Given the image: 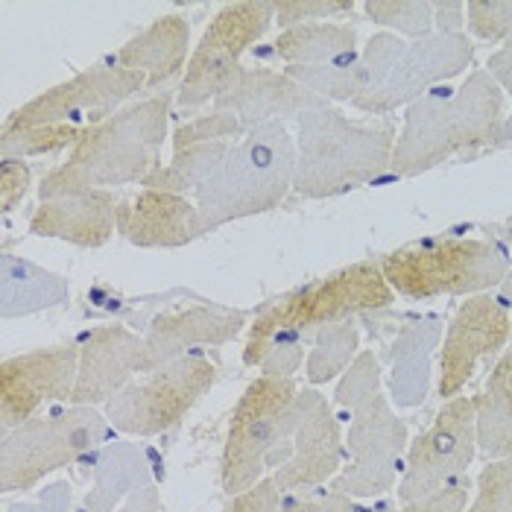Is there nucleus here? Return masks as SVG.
I'll list each match as a JSON object with an SVG mask.
<instances>
[{"mask_svg": "<svg viewBox=\"0 0 512 512\" xmlns=\"http://www.w3.org/2000/svg\"><path fill=\"white\" fill-rule=\"evenodd\" d=\"M170 109L173 94L158 91L85 129L68 161L56 164L39 182V202L144 182L158 167Z\"/></svg>", "mask_w": 512, "mask_h": 512, "instance_id": "1", "label": "nucleus"}, {"mask_svg": "<svg viewBox=\"0 0 512 512\" xmlns=\"http://www.w3.org/2000/svg\"><path fill=\"white\" fill-rule=\"evenodd\" d=\"M504 123V91L483 68L472 71L454 91L434 88L407 106L395 138L390 173L413 179L448 158L472 150H492Z\"/></svg>", "mask_w": 512, "mask_h": 512, "instance_id": "2", "label": "nucleus"}, {"mask_svg": "<svg viewBox=\"0 0 512 512\" xmlns=\"http://www.w3.org/2000/svg\"><path fill=\"white\" fill-rule=\"evenodd\" d=\"M393 123H357L316 100L296 118V182L302 199H334L381 179L395 150Z\"/></svg>", "mask_w": 512, "mask_h": 512, "instance_id": "3", "label": "nucleus"}, {"mask_svg": "<svg viewBox=\"0 0 512 512\" xmlns=\"http://www.w3.org/2000/svg\"><path fill=\"white\" fill-rule=\"evenodd\" d=\"M296 161V138L284 120L246 132L194 197L205 229L217 232L278 208L293 191Z\"/></svg>", "mask_w": 512, "mask_h": 512, "instance_id": "4", "label": "nucleus"}, {"mask_svg": "<svg viewBox=\"0 0 512 512\" xmlns=\"http://www.w3.org/2000/svg\"><path fill=\"white\" fill-rule=\"evenodd\" d=\"M393 293L425 302L436 296H477L492 293L510 273L504 249L492 240L445 237L422 240L390 252L381 261Z\"/></svg>", "mask_w": 512, "mask_h": 512, "instance_id": "5", "label": "nucleus"}, {"mask_svg": "<svg viewBox=\"0 0 512 512\" xmlns=\"http://www.w3.org/2000/svg\"><path fill=\"white\" fill-rule=\"evenodd\" d=\"M109 419L97 407H68L36 416L3 434L0 492H30L44 477L71 466L109 436Z\"/></svg>", "mask_w": 512, "mask_h": 512, "instance_id": "6", "label": "nucleus"}, {"mask_svg": "<svg viewBox=\"0 0 512 512\" xmlns=\"http://www.w3.org/2000/svg\"><path fill=\"white\" fill-rule=\"evenodd\" d=\"M346 439L331 401L316 387L299 390L284 410L270 454L273 480L284 492L314 489L334 480L343 469Z\"/></svg>", "mask_w": 512, "mask_h": 512, "instance_id": "7", "label": "nucleus"}, {"mask_svg": "<svg viewBox=\"0 0 512 512\" xmlns=\"http://www.w3.org/2000/svg\"><path fill=\"white\" fill-rule=\"evenodd\" d=\"M273 24H276V3L243 0V3L220 6L188 59V68L176 91V103L182 109H199L214 103L243 68L240 65L243 53L255 41L264 39Z\"/></svg>", "mask_w": 512, "mask_h": 512, "instance_id": "8", "label": "nucleus"}, {"mask_svg": "<svg viewBox=\"0 0 512 512\" xmlns=\"http://www.w3.org/2000/svg\"><path fill=\"white\" fill-rule=\"evenodd\" d=\"M217 381V366L202 355L179 357L144 381H132L109 404V425L126 436H156L176 428Z\"/></svg>", "mask_w": 512, "mask_h": 512, "instance_id": "9", "label": "nucleus"}, {"mask_svg": "<svg viewBox=\"0 0 512 512\" xmlns=\"http://www.w3.org/2000/svg\"><path fill=\"white\" fill-rule=\"evenodd\" d=\"M393 302L395 293L390 281L384 278L381 261H357L281 296L264 314L308 340L325 325L346 322L355 316L381 314L393 308Z\"/></svg>", "mask_w": 512, "mask_h": 512, "instance_id": "10", "label": "nucleus"}, {"mask_svg": "<svg viewBox=\"0 0 512 512\" xmlns=\"http://www.w3.org/2000/svg\"><path fill=\"white\" fill-rule=\"evenodd\" d=\"M293 378H255L235 404L220 457V483L229 498L252 489L270 472V454L284 410L296 398Z\"/></svg>", "mask_w": 512, "mask_h": 512, "instance_id": "11", "label": "nucleus"}, {"mask_svg": "<svg viewBox=\"0 0 512 512\" xmlns=\"http://www.w3.org/2000/svg\"><path fill=\"white\" fill-rule=\"evenodd\" d=\"M144 88H147L144 74L126 71L120 65H94L59 85H50L47 91H41L15 112H9V118L3 120V132L36 129V126L91 129L100 120L120 112L123 103Z\"/></svg>", "mask_w": 512, "mask_h": 512, "instance_id": "12", "label": "nucleus"}, {"mask_svg": "<svg viewBox=\"0 0 512 512\" xmlns=\"http://www.w3.org/2000/svg\"><path fill=\"white\" fill-rule=\"evenodd\" d=\"M346 448L352 463L331 480V489L349 495L352 501H372L395 489L404 472L410 434L387 395L378 393L352 416Z\"/></svg>", "mask_w": 512, "mask_h": 512, "instance_id": "13", "label": "nucleus"}, {"mask_svg": "<svg viewBox=\"0 0 512 512\" xmlns=\"http://www.w3.org/2000/svg\"><path fill=\"white\" fill-rule=\"evenodd\" d=\"M510 343V311L495 293L469 296L445 328L439 352V384L445 401L457 398L474 378L477 366L501 355Z\"/></svg>", "mask_w": 512, "mask_h": 512, "instance_id": "14", "label": "nucleus"}, {"mask_svg": "<svg viewBox=\"0 0 512 512\" xmlns=\"http://www.w3.org/2000/svg\"><path fill=\"white\" fill-rule=\"evenodd\" d=\"M474 50L477 44L466 33H431L428 39L407 41L387 82L372 97L357 100L355 109L366 115H390L401 106H413L416 100L431 94L434 85L466 74V68L474 62Z\"/></svg>", "mask_w": 512, "mask_h": 512, "instance_id": "15", "label": "nucleus"}, {"mask_svg": "<svg viewBox=\"0 0 512 512\" xmlns=\"http://www.w3.org/2000/svg\"><path fill=\"white\" fill-rule=\"evenodd\" d=\"M79 346L62 343L6 357L0 363V428L15 431L36 419L39 407L71 401L77 387Z\"/></svg>", "mask_w": 512, "mask_h": 512, "instance_id": "16", "label": "nucleus"}, {"mask_svg": "<svg viewBox=\"0 0 512 512\" xmlns=\"http://www.w3.org/2000/svg\"><path fill=\"white\" fill-rule=\"evenodd\" d=\"M474 457H477L474 404L472 398L457 395L442 404L434 425L410 442L404 472L395 489H419L469 474Z\"/></svg>", "mask_w": 512, "mask_h": 512, "instance_id": "17", "label": "nucleus"}, {"mask_svg": "<svg viewBox=\"0 0 512 512\" xmlns=\"http://www.w3.org/2000/svg\"><path fill=\"white\" fill-rule=\"evenodd\" d=\"M144 363V337L126 325H100L79 337L74 407H100L132 384Z\"/></svg>", "mask_w": 512, "mask_h": 512, "instance_id": "18", "label": "nucleus"}, {"mask_svg": "<svg viewBox=\"0 0 512 512\" xmlns=\"http://www.w3.org/2000/svg\"><path fill=\"white\" fill-rule=\"evenodd\" d=\"M246 325V311L220 305H194L182 311L158 314L144 334V363L141 372L150 375L161 366L191 357L197 346H226Z\"/></svg>", "mask_w": 512, "mask_h": 512, "instance_id": "19", "label": "nucleus"}, {"mask_svg": "<svg viewBox=\"0 0 512 512\" xmlns=\"http://www.w3.org/2000/svg\"><path fill=\"white\" fill-rule=\"evenodd\" d=\"M118 235L138 249H182L208 235L197 202L164 191H138L118 199Z\"/></svg>", "mask_w": 512, "mask_h": 512, "instance_id": "20", "label": "nucleus"}, {"mask_svg": "<svg viewBox=\"0 0 512 512\" xmlns=\"http://www.w3.org/2000/svg\"><path fill=\"white\" fill-rule=\"evenodd\" d=\"M316 100L311 91H305L296 79L273 68H240L229 88L211 103L214 112L235 115L243 132H252L258 126L276 123L284 118H299Z\"/></svg>", "mask_w": 512, "mask_h": 512, "instance_id": "21", "label": "nucleus"}, {"mask_svg": "<svg viewBox=\"0 0 512 512\" xmlns=\"http://www.w3.org/2000/svg\"><path fill=\"white\" fill-rule=\"evenodd\" d=\"M118 199L112 191H82L39 202L27 229L33 237L65 240L79 249H100L118 232Z\"/></svg>", "mask_w": 512, "mask_h": 512, "instance_id": "22", "label": "nucleus"}, {"mask_svg": "<svg viewBox=\"0 0 512 512\" xmlns=\"http://www.w3.org/2000/svg\"><path fill=\"white\" fill-rule=\"evenodd\" d=\"M191 21L182 12H167L150 21L138 36L115 53V65L144 74L147 88H161L170 79L185 74L191 59Z\"/></svg>", "mask_w": 512, "mask_h": 512, "instance_id": "23", "label": "nucleus"}, {"mask_svg": "<svg viewBox=\"0 0 512 512\" xmlns=\"http://www.w3.org/2000/svg\"><path fill=\"white\" fill-rule=\"evenodd\" d=\"M439 340H442V319L436 316H416L398 328L390 355H387L390 360L387 384H390V401L395 407L413 410L428 398Z\"/></svg>", "mask_w": 512, "mask_h": 512, "instance_id": "24", "label": "nucleus"}, {"mask_svg": "<svg viewBox=\"0 0 512 512\" xmlns=\"http://www.w3.org/2000/svg\"><path fill=\"white\" fill-rule=\"evenodd\" d=\"M71 299V281L62 273H53L36 261L9 252L3 243L0 252V316L18 319L41 311L62 308Z\"/></svg>", "mask_w": 512, "mask_h": 512, "instance_id": "25", "label": "nucleus"}, {"mask_svg": "<svg viewBox=\"0 0 512 512\" xmlns=\"http://www.w3.org/2000/svg\"><path fill=\"white\" fill-rule=\"evenodd\" d=\"M153 483V469L138 442L118 439L97 451L94 483L85 492V512H118L135 492Z\"/></svg>", "mask_w": 512, "mask_h": 512, "instance_id": "26", "label": "nucleus"}, {"mask_svg": "<svg viewBox=\"0 0 512 512\" xmlns=\"http://www.w3.org/2000/svg\"><path fill=\"white\" fill-rule=\"evenodd\" d=\"M472 404L477 451L486 460L512 457V349L498 357Z\"/></svg>", "mask_w": 512, "mask_h": 512, "instance_id": "27", "label": "nucleus"}, {"mask_svg": "<svg viewBox=\"0 0 512 512\" xmlns=\"http://www.w3.org/2000/svg\"><path fill=\"white\" fill-rule=\"evenodd\" d=\"M273 50L287 65H328L357 53V30L352 24L337 21L299 24L284 30Z\"/></svg>", "mask_w": 512, "mask_h": 512, "instance_id": "28", "label": "nucleus"}, {"mask_svg": "<svg viewBox=\"0 0 512 512\" xmlns=\"http://www.w3.org/2000/svg\"><path fill=\"white\" fill-rule=\"evenodd\" d=\"M302 360H308L302 334L273 322L264 311L255 316L243 346L246 366L261 369V375L267 378H293L302 369Z\"/></svg>", "mask_w": 512, "mask_h": 512, "instance_id": "29", "label": "nucleus"}, {"mask_svg": "<svg viewBox=\"0 0 512 512\" xmlns=\"http://www.w3.org/2000/svg\"><path fill=\"white\" fill-rule=\"evenodd\" d=\"M232 141H214V144H194L173 150L170 164H158L156 170L141 182L150 191L179 194V197H197V191L214 176V170L229 156Z\"/></svg>", "mask_w": 512, "mask_h": 512, "instance_id": "30", "label": "nucleus"}, {"mask_svg": "<svg viewBox=\"0 0 512 512\" xmlns=\"http://www.w3.org/2000/svg\"><path fill=\"white\" fill-rule=\"evenodd\" d=\"M360 355V331L355 319L325 325L314 334V346L305 360V378L311 387L337 381Z\"/></svg>", "mask_w": 512, "mask_h": 512, "instance_id": "31", "label": "nucleus"}, {"mask_svg": "<svg viewBox=\"0 0 512 512\" xmlns=\"http://www.w3.org/2000/svg\"><path fill=\"white\" fill-rule=\"evenodd\" d=\"M363 12L372 24L395 30V36L401 33L416 41L436 33V3L431 0H369L363 3Z\"/></svg>", "mask_w": 512, "mask_h": 512, "instance_id": "32", "label": "nucleus"}, {"mask_svg": "<svg viewBox=\"0 0 512 512\" xmlns=\"http://www.w3.org/2000/svg\"><path fill=\"white\" fill-rule=\"evenodd\" d=\"M395 495L404 512H466L472 504V477L460 474L419 489H398Z\"/></svg>", "mask_w": 512, "mask_h": 512, "instance_id": "33", "label": "nucleus"}, {"mask_svg": "<svg viewBox=\"0 0 512 512\" xmlns=\"http://www.w3.org/2000/svg\"><path fill=\"white\" fill-rule=\"evenodd\" d=\"M85 129L77 126H36V129H15L0 132V156L3 158H33L53 156L59 150L74 147Z\"/></svg>", "mask_w": 512, "mask_h": 512, "instance_id": "34", "label": "nucleus"}, {"mask_svg": "<svg viewBox=\"0 0 512 512\" xmlns=\"http://www.w3.org/2000/svg\"><path fill=\"white\" fill-rule=\"evenodd\" d=\"M378 393H381V363L372 352H360L355 357V363L340 375L334 404L355 416L357 410L363 404H369Z\"/></svg>", "mask_w": 512, "mask_h": 512, "instance_id": "35", "label": "nucleus"}, {"mask_svg": "<svg viewBox=\"0 0 512 512\" xmlns=\"http://www.w3.org/2000/svg\"><path fill=\"white\" fill-rule=\"evenodd\" d=\"M466 512H512V457L486 460Z\"/></svg>", "mask_w": 512, "mask_h": 512, "instance_id": "36", "label": "nucleus"}, {"mask_svg": "<svg viewBox=\"0 0 512 512\" xmlns=\"http://www.w3.org/2000/svg\"><path fill=\"white\" fill-rule=\"evenodd\" d=\"M404 47H407V41H401L395 33H387V30L375 33L372 39L366 41V47L360 50V68H363V77H366V94L363 97H372L387 82L398 56L404 53ZM363 97H357V100H363Z\"/></svg>", "mask_w": 512, "mask_h": 512, "instance_id": "37", "label": "nucleus"}, {"mask_svg": "<svg viewBox=\"0 0 512 512\" xmlns=\"http://www.w3.org/2000/svg\"><path fill=\"white\" fill-rule=\"evenodd\" d=\"M466 18L474 39L495 44L512 41V0H472L466 3Z\"/></svg>", "mask_w": 512, "mask_h": 512, "instance_id": "38", "label": "nucleus"}, {"mask_svg": "<svg viewBox=\"0 0 512 512\" xmlns=\"http://www.w3.org/2000/svg\"><path fill=\"white\" fill-rule=\"evenodd\" d=\"M237 135H246L243 126L237 123L235 115L229 112H208V115H199V118L182 123L176 132H173V150H182V147H194V144H214V141H229Z\"/></svg>", "mask_w": 512, "mask_h": 512, "instance_id": "39", "label": "nucleus"}, {"mask_svg": "<svg viewBox=\"0 0 512 512\" xmlns=\"http://www.w3.org/2000/svg\"><path fill=\"white\" fill-rule=\"evenodd\" d=\"M357 6L352 0H284L276 3V21L290 30L299 24H322L331 18H343L352 15Z\"/></svg>", "mask_w": 512, "mask_h": 512, "instance_id": "40", "label": "nucleus"}, {"mask_svg": "<svg viewBox=\"0 0 512 512\" xmlns=\"http://www.w3.org/2000/svg\"><path fill=\"white\" fill-rule=\"evenodd\" d=\"M30 185H33V170L27 158H3L0 161V211L12 214L30 194Z\"/></svg>", "mask_w": 512, "mask_h": 512, "instance_id": "41", "label": "nucleus"}, {"mask_svg": "<svg viewBox=\"0 0 512 512\" xmlns=\"http://www.w3.org/2000/svg\"><path fill=\"white\" fill-rule=\"evenodd\" d=\"M6 512H74V489L65 480L44 486L33 501H6Z\"/></svg>", "mask_w": 512, "mask_h": 512, "instance_id": "42", "label": "nucleus"}, {"mask_svg": "<svg viewBox=\"0 0 512 512\" xmlns=\"http://www.w3.org/2000/svg\"><path fill=\"white\" fill-rule=\"evenodd\" d=\"M278 507H281V489H278L273 477H264L252 489L229 498L223 512H278Z\"/></svg>", "mask_w": 512, "mask_h": 512, "instance_id": "43", "label": "nucleus"}, {"mask_svg": "<svg viewBox=\"0 0 512 512\" xmlns=\"http://www.w3.org/2000/svg\"><path fill=\"white\" fill-rule=\"evenodd\" d=\"M352 507V498L337 492V489H328L322 495H302V498H287L278 512H349Z\"/></svg>", "mask_w": 512, "mask_h": 512, "instance_id": "44", "label": "nucleus"}, {"mask_svg": "<svg viewBox=\"0 0 512 512\" xmlns=\"http://www.w3.org/2000/svg\"><path fill=\"white\" fill-rule=\"evenodd\" d=\"M434 27L436 33H445V36L463 33V27H466V3L463 0H439L436 3Z\"/></svg>", "mask_w": 512, "mask_h": 512, "instance_id": "45", "label": "nucleus"}, {"mask_svg": "<svg viewBox=\"0 0 512 512\" xmlns=\"http://www.w3.org/2000/svg\"><path fill=\"white\" fill-rule=\"evenodd\" d=\"M483 71L501 85V91H510L512 94V41L501 44V47L486 59V68H483Z\"/></svg>", "mask_w": 512, "mask_h": 512, "instance_id": "46", "label": "nucleus"}, {"mask_svg": "<svg viewBox=\"0 0 512 512\" xmlns=\"http://www.w3.org/2000/svg\"><path fill=\"white\" fill-rule=\"evenodd\" d=\"M118 512H161V492H158L156 483H150L141 492H135Z\"/></svg>", "mask_w": 512, "mask_h": 512, "instance_id": "47", "label": "nucleus"}, {"mask_svg": "<svg viewBox=\"0 0 512 512\" xmlns=\"http://www.w3.org/2000/svg\"><path fill=\"white\" fill-rule=\"evenodd\" d=\"M492 150H512V115L504 118V123H501V132H498Z\"/></svg>", "mask_w": 512, "mask_h": 512, "instance_id": "48", "label": "nucleus"}, {"mask_svg": "<svg viewBox=\"0 0 512 512\" xmlns=\"http://www.w3.org/2000/svg\"><path fill=\"white\" fill-rule=\"evenodd\" d=\"M498 290H501V299L507 302V299H512V270L504 276V281L498 284Z\"/></svg>", "mask_w": 512, "mask_h": 512, "instance_id": "49", "label": "nucleus"}, {"mask_svg": "<svg viewBox=\"0 0 512 512\" xmlns=\"http://www.w3.org/2000/svg\"><path fill=\"white\" fill-rule=\"evenodd\" d=\"M372 512H404L398 504H378Z\"/></svg>", "mask_w": 512, "mask_h": 512, "instance_id": "50", "label": "nucleus"}, {"mask_svg": "<svg viewBox=\"0 0 512 512\" xmlns=\"http://www.w3.org/2000/svg\"><path fill=\"white\" fill-rule=\"evenodd\" d=\"M349 512H372V510H366V507H360V504H355V501H352V507H349Z\"/></svg>", "mask_w": 512, "mask_h": 512, "instance_id": "51", "label": "nucleus"}, {"mask_svg": "<svg viewBox=\"0 0 512 512\" xmlns=\"http://www.w3.org/2000/svg\"><path fill=\"white\" fill-rule=\"evenodd\" d=\"M510 343H512V314H510Z\"/></svg>", "mask_w": 512, "mask_h": 512, "instance_id": "52", "label": "nucleus"}, {"mask_svg": "<svg viewBox=\"0 0 512 512\" xmlns=\"http://www.w3.org/2000/svg\"><path fill=\"white\" fill-rule=\"evenodd\" d=\"M510 246H512V243H510Z\"/></svg>", "mask_w": 512, "mask_h": 512, "instance_id": "53", "label": "nucleus"}]
</instances>
